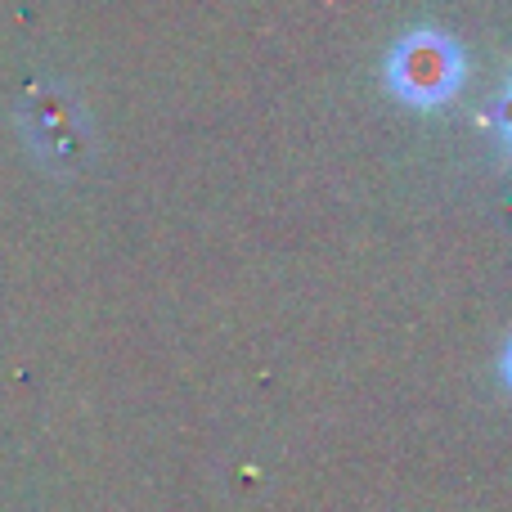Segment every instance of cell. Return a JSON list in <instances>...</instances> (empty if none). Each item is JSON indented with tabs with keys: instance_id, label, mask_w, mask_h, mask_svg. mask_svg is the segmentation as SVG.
<instances>
[{
	"instance_id": "cell-1",
	"label": "cell",
	"mask_w": 512,
	"mask_h": 512,
	"mask_svg": "<svg viewBox=\"0 0 512 512\" xmlns=\"http://www.w3.org/2000/svg\"><path fill=\"white\" fill-rule=\"evenodd\" d=\"M387 90L409 108H441L468 81V54L445 27H409L387 54Z\"/></svg>"
},
{
	"instance_id": "cell-2",
	"label": "cell",
	"mask_w": 512,
	"mask_h": 512,
	"mask_svg": "<svg viewBox=\"0 0 512 512\" xmlns=\"http://www.w3.org/2000/svg\"><path fill=\"white\" fill-rule=\"evenodd\" d=\"M495 122H499V131H504V144L512 153V81L504 86V95H499V104H495Z\"/></svg>"
},
{
	"instance_id": "cell-3",
	"label": "cell",
	"mask_w": 512,
	"mask_h": 512,
	"mask_svg": "<svg viewBox=\"0 0 512 512\" xmlns=\"http://www.w3.org/2000/svg\"><path fill=\"white\" fill-rule=\"evenodd\" d=\"M499 373H504V387L512 391V337L504 342V355H499Z\"/></svg>"
}]
</instances>
